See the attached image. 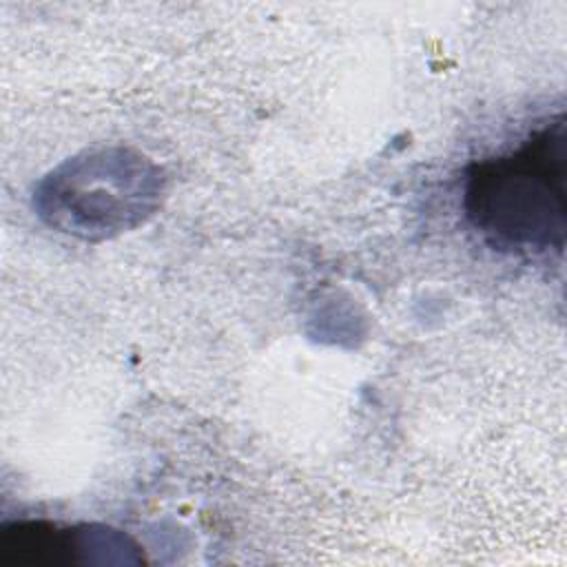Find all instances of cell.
<instances>
[{
    "mask_svg": "<svg viewBox=\"0 0 567 567\" xmlns=\"http://www.w3.org/2000/svg\"><path fill=\"white\" fill-rule=\"evenodd\" d=\"M164 177L144 155L100 148L66 159L35 193L47 224L82 239H106L140 226L159 206Z\"/></svg>",
    "mask_w": 567,
    "mask_h": 567,
    "instance_id": "obj_2",
    "label": "cell"
},
{
    "mask_svg": "<svg viewBox=\"0 0 567 567\" xmlns=\"http://www.w3.org/2000/svg\"><path fill=\"white\" fill-rule=\"evenodd\" d=\"M2 549H18V567H58L111 563L106 551L128 563L124 549H137V545L128 536L111 527L20 520L4 529Z\"/></svg>",
    "mask_w": 567,
    "mask_h": 567,
    "instance_id": "obj_3",
    "label": "cell"
},
{
    "mask_svg": "<svg viewBox=\"0 0 567 567\" xmlns=\"http://www.w3.org/2000/svg\"><path fill=\"white\" fill-rule=\"evenodd\" d=\"M463 210L496 250L563 252L565 246V117L547 122L514 148L472 164Z\"/></svg>",
    "mask_w": 567,
    "mask_h": 567,
    "instance_id": "obj_1",
    "label": "cell"
}]
</instances>
